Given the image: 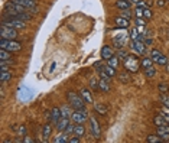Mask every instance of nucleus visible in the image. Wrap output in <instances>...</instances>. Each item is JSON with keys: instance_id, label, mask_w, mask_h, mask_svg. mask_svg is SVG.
Returning a JSON list of instances; mask_svg holds the SVG:
<instances>
[{"instance_id": "40", "label": "nucleus", "mask_w": 169, "mask_h": 143, "mask_svg": "<svg viewBox=\"0 0 169 143\" xmlns=\"http://www.w3.org/2000/svg\"><path fill=\"white\" fill-rule=\"evenodd\" d=\"M120 16L130 20L131 19V12H130V10H122V12H120Z\"/></svg>"}, {"instance_id": "39", "label": "nucleus", "mask_w": 169, "mask_h": 143, "mask_svg": "<svg viewBox=\"0 0 169 143\" xmlns=\"http://www.w3.org/2000/svg\"><path fill=\"white\" fill-rule=\"evenodd\" d=\"M117 57H119V59H122V61H124L127 57H129V54L124 51V49H119V54H117Z\"/></svg>"}, {"instance_id": "33", "label": "nucleus", "mask_w": 169, "mask_h": 143, "mask_svg": "<svg viewBox=\"0 0 169 143\" xmlns=\"http://www.w3.org/2000/svg\"><path fill=\"white\" fill-rule=\"evenodd\" d=\"M104 71L107 72V74L111 77V78H114V77L117 75V72H116V68L110 67V65H104Z\"/></svg>"}, {"instance_id": "20", "label": "nucleus", "mask_w": 169, "mask_h": 143, "mask_svg": "<svg viewBox=\"0 0 169 143\" xmlns=\"http://www.w3.org/2000/svg\"><path fill=\"white\" fill-rule=\"evenodd\" d=\"M70 139H71L70 134H66L65 132H62V133L59 134V136H56L52 142L54 143H70Z\"/></svg>"}, {"instance_id": "23", "label": "nucleus", "mask_w": 169, "mask_h": 143, "mask_svg": "<svg viewBox=\"0 0 169 143\" xmlns=\"http://www.w3.org/2000/svg\"><path fill=\"white\" fill-rule=\"evenodd\" d=\"M51 132H52V126L49 123H46L45 126H43V129H42V137H43V140H45V142L49 139V136H51Z\"/></svg>"}, {"instance_id": "5", "label": "nucleus", "mask_w": 169, "mask_h": 143, "mask_svg": "<svg viewBox=\"0 0 169 143\" xmlns=\"http://www.w3.org/2000/svg\"><path fill=\"white\" fill-rule=\"evenodd\" d=\"M2 25L5 26H9V28H13V29H23L26 26L23 20H19V19H14V18H3L2 19Z\"/></svg>"}, {"instance_id": "15", "label": "nucleus", "mask_w": 169, "mask_h": 143, "mask_svg": "<svg viewBox=\"0 0 169 143\" xmlns=\"http://www.w3.org/2000/svg\"><path fill=\"white\" fill-rule=\"evenodd\" d=\"M61 119H62V111H61V109H58V107H54V109L51 110V121H52L54 124H56Z\"/></svg>"}, {"instance_id": "46", "label": "nucleus", "mask_w": 169, "mask_h": 143, "mask_svg": "<svg viewBox=\"0 0 169 143\" xmlns=\"http://www.w3.org/2000/svg\"><path fill=\"white\" fill-rule=\"evenodd\" d=\"M146 22L145 19H142V18H136V26H145Z\"/></svg>"}, {"instance_id": "51", "label": "nucleus", "mask_w": 169, "mask_h": 143, "mask_svg": "<svg viewBox=\"0 0 169 143\" xmlns=\"http://www.w3.org/2000/svg\"><path fill=\"white\" fill-rule=\"evenodd\" d=\"M23 142H26V143H32V142H35L33 139H30V137H28V136H23Z\"/></svg>"}, {"instance_id": "28", "label": "nucleus", "mask_w": 169, "mask_h": 143, "mask_svg": "<svg viewBox=\"0 0 169 143\" xmlns=\"http://www.w3.org/2000/svg\"><path fill=\"white\" fill-rule=\"evenodd\" d=\"M9 59H12V52L0 48V61H9Z\"/></svg>"}, {"instance_id": "8", "label": "nucleus", "mask_w": 169, "mask_h": 143, "mask_svg": "<svg viewBox=\"0 0 169 143\" xmlns=\"http://www.w3.org/2000/svg\"><path fill=\"white\" fill-rule=\"evenodd\" d=\"M150 58H152V61L158 64V65H166L168 64V58L165 57L163 54L158 51V49H152L150 51Z\"/></svg>"}, {"instance_id": "17", "label": "nucleus", "mask_w": 169, "mask_h": 143, "mask_svg": "<svg viewBox=\"0 0 169 143\" xmlns=\"http://www.w3.org/2000/svg\"><path fill=\"white\" fill-rule=\"evenodd\" d=\"M94 110L101 116H106L108 113V107L104 103H94Z\"/></svg>"}, {"instance_id": "41", "label": "nucleus", "mask_w": 169, "mask_h": 143, "mask_svg": "<svg viewBox=\"0 0 169 143\" xmlns=\"http://www.w3.org/2000/svg\"><path fill=\"white\" fill-rule=\"evenodd\" d=\"M143 18H145V19H150V18H152V10H150L149 7L143 9Z\"/></svg>"}, {"instance_id": "29", "label": "nucleus", "mask_w": 169, "mask_h": 143, "mask_svg": "<svg viewBox=\"0 0 169 143\" xmlns=\"http://www.w3.org/2000/svg\"><path fill=\"white\" fill-rule=\"evenodd\" d=\"M146 140L149 143H162L163 142V139L160 137L159 134H149V136L146 137Z\"/></svg>"}, {"instance_id": "48", "label": "nucleus", "mask_w": 169, "mask_h": 143, "mask_svg": "<svg viewBox=\"0 0 169 143\" xmlns=\"http://www.w3.org/2000/svg\"><path fill=\"white\" fill-rule=\"evenodd\" d=\"M155 3H156V6H158V7H163L165 3H166V0H156Z\"/></svg>"}, {"instance_id": "25", "label": "nucleus", "mask_w": 169, "mask_h": 143, "mask_svg": "<svg viewBox=\"0 0 169 143\" xmlns=\"http://www.w3.org/2000/svg\"><path fill=\"white\" fill-rule=\"evenodd\" d=\"M99 88L104 93H110L111 87H110V82L108 81H104V80H99Z\"/></svg>"}, {"instance_id": "16", "label": "nucleus", "mask_w": 169, "mask_h": 143, "mask_svg": "<svg viewBox=\"0 0 169 143\" xmlns=\"http://www.w3.org/2000/svg\"><path fill=\"white\" fill-rule=\"evenodd\" d=\"M113 55H114V51H113V48L108 46V45H104L103 49H101V58L107 61L108 58H111Z\"/></svg>"}, {"instance_id": "18", "label": "nucleus", "mask_w": 169, "mask_h": 143, "mask_svg": "<svg viewBox=\"0 0 169 143\" xmlns=\"http://www.w3.org/2000/svg\"><path fill=\"white\" fill-rule=\"evenodd\" d=\"M74 134L75 136H80V137H84V134H85L84 123H75L74 124Z\"/></svg>"}, {"instance_id": "1", "label": "nucleus", "mask_w": 169, "mask_h": 143, "mask_svg": "<svg viewBox=\"0 0 169 143\" xmlns=\"http://www.w3.org/2000/svg\"><path fill=\"white\" fill-rule=\"evenodd\" d=\"M142 64L140 61H139V58H137L136 54H129V57L123 61V67H124V70L129 72H131V74H136L139 70H140Z\"/></svg>"}, {"instance_id": "13", "label": "nucleus", "mask_w": 169, "mask_h": 143, "mask_svg": "<svg viewBox=\"0 0 169 143\" xmlns=\"http://www.w3.org/2000/svg\"><path fill=\"white\" fill-rule=\"evenodd\" d=\"M156 134H159L160 137L163 139V142L169 140V126L163 124V126H156Z\"/></svg>"}, {"instance_id": "26", "label": "nucleus", "mask_w": 169, "mask_h": 143, "mask_svg": "<svg viewBox=\"0 0 169 143\" xmlns=\"http://www.w3.org/2000/svg\"><path fill=\"white\" fill-rule=\"evenodd\" d=\"M117 78L120 80V82H123V84H126V82H130V75H129V71H126L124 70V72H120L117 75Z\"/></svg>"}, {"instance_id": "45", "label": "nucleus", "mask_w": 169, "mask_h": 143, "mask_svg": "<svg viewBox=\"0 0 169 143\" xmlns=\"http://www.w3.org/2000/svg\"><path fill=\"white\" fill-rule=\"evenodd\" d=\"M136 7H142V9H146V7H149V5H147L146 2H143V0H140L139 3H136Z\"/></svg>"}, {"instance_id": "7", "label": "nucleus", "mask_w": 169, "mask_h": 143, "mask_svg": "<svg viewBox=\"0 0 169 143\" xmlns=\"http://www.w3.org/2000/svg\"><path fill=\"white\" fill-rule=\"evenodd\" d=\"M33 95H35V90L29 88V87L22 85L20 88H19V100H20V101H29V100H32Z\"/></svg>"}, {"instance_id": "44", "label": "nucleus", "mask_w": 169, "mask_h": 143, "mask_svg": "<svg viewBox=\"0 0 169 143\" xmlns=\"http://www.w3.org/2000/svg\"><path fill=\"white\" fill-rule=\"evenodd\" d=\"M158 88H159V91H160V93H162V94H165V93L168 91V88H169V87L166 85V84H159V87H158Z\"/></svg>"}, {"instance_id": "22", "label": "nucleus", "mask_w": 169, "mask_h": 143, "mask_svg": "<svg viewBox=\"0 0 169 143\" xmlns=\"http://www.w3.org/2000/svg\"><path fill=\"white\" fill-rule=\"evenodd\" d=\"M130 39H131V42H136V41H142V39H143V36H142V34L139 32V29H137V28L131 29Z\"/></svg>"}, {"instance_id": "12", "label": "nucleus", "mask_w": 169, "mask_h": 143, "mask_svg": "<svg viewBox=\"0 0 169 143\" xmlns=\"http://www.w3.org/2000/svg\"><path fill=\"white\" fill-rule=\"evenodd\" d=\"M131 49L136 55H145L146 54V45L143 41H136V42H131Z\"/></svg>"}, {"instance_id": "11", "label": "nucleus", "mask_w": 169, "mask_h": 143, "mask_svg": "<svg viewBox=\"0 0 169 143\" xmlns=\"http://www.w3.org/2000/svg\"><path fill=\"white\" fill-rule=\"evenodd\" d=\"M71 119H72L74 123H84L85 120L88 119V113L85 111V109L75 110L74 113H72V116H71Z\"/></svg>"}, {"instance_id": "27", "label": "nucleus", "mask_w": 169, "mask_h": 143, "mask_svg": "<svg viewBox=\"0 0 169 143\" xmlns=\"http://www.w3.org/2000/svg\"><path fill=\"white\" fill-rule=\"evenodd\" d=\"M153 123L156 124V126H163V124H169L168 121H166V119H165L163 116H162V113L160 114H156L155 119H153Z\"/></svg>"}, {"instance_id": "49", "label": "nucleus", "mask_w": 169, "mask_h": 143, "mask_svg": "<svg viewBox=\"0 0 169 143\" xmlns=\"http://www.w3.org/2000/svg\"><path fill=\"white\" fill-rule=\"evenodd\" d=\"M80 136H75V134H74V137H71L70 139V143H78V142H80Z\"/></svg>"}, {"instance_id": "4", "label": "nucleus", "mask_w": 169, "mask_h": 143, "mask_svg": "<svg viewBox=\"0 0 169 143\" xmlns=\"http://www.w3.org/2000/svg\"><path fill=\"white\" fill-rule=\"evenodd\" d=\"M19 36L18 29L9 28V26H5V25H0V38L3 39H13L16 41Z\"/></svg>"}, {"instance_id": "9", "label": "nucleus", "mask_w": 169, "mask_h": 143, "mask_svg": "<svg viewBox=\"0 0 169 143\" xmlns=\"http://www.w3.org/2000/svg\"><path fill=\"white\" fill-rule=\"evenodd\" d=\"M88 120H90V126H91V134H93V137L100 139V137H101V129H100L99 120L95 119L94 116L88 117Z\"/></svg>"}, {"instance_id": "2", "label": "nucleus", "mask_w": 169, "mask_h": 143, "mask_svg": "<svg viewBox=\"0 0 169 143\" xmlns=\"http://www.w3.org/2000/svg\"><path fill=\"white\" fill-rule=\"evenodd\" d=\"M66 98H68V103L74 110H82L85 105V100L82 98L81 94H77L75 91H68L66 93Z\"/></svg>"}, {"instance_id": "43", "label": "nucleus", "mask_w": 169, "mask_h": 143, "mask_svg": "<svg viewBox=\"0 0 169 143\" xmlns=\"http://www.w3.org/2000/svg\"><path fill=\"white\" fill-rule=\"evenodd\" d=\"M135 14H136V18H143V9L142 7H136L135 9Z\"/></svg>"}, {"instance_id": "52", "label": "nucleus", "mask_w": 169, "mask_h": 143, "mask_svg": "<svg viewBox=\"0 0 169 143\" xmlns=\"http://www.w3.org/2000/svg\"><path fill=\"white\" fill-rule=\"evenodd\" d=\"M131 3H139V2H140V0H130Z\"/></svg>"}, {"instance_id": "35", "label": "nucleus", "mask_w": 169, "mask_h": 143, "mask_svg": "<svg viewBox=\"0 0 169 143\" xmlns=\"http://www.w3.org/2000/svg\"><path fill=\"white\" fill-rule=\"evenodd\" d=\"M156 74V70L153 68V65H150V67H147V68H145V75L146 77H153Z\"/></svg>"}, {"instance_id": "36", "label": "nucleus", "mask_w": 169, "mask_h": 143, "mask_svg": "<svg viewBox=\"0 0 169 143\" xmlns=\"http://www.w3.org/2000/svg\"><path fill=\"white\" fill-rule=\"evenodd\" d=\"M152 62H153V61H152V58H150V57H145L143 59H142L140 64H142V67H143V68H147V67L152 65Z\"/></svg>"}, {"instance_id": "10", "label": "nucleus", "mask_w": 169, "mask_h": 143, "mask_svg": "<svg viewBox=\"0 0 169 143\" xmlns=\"http://www.w3.org/2000/svg\"><path fill=\"white\" fill-rule=\"evenodd\" d=\"M14 3H18V5L23 6L25 9L30 12V13H38V7H36V2H33V0H12Z\"/></svg>"}, {"instance_id": "37", "label": "nucleus", "mask_w": 169, "mask_h": 143, "mask_svg": "<svg viewBox=\"0 0 169 143\" xmlns=\"http://www.w3.org/2000/svg\"><path fill=\"white\" fill-rule=\"evenodd\" d=\"M99 75H100V80H104V81L111 82V77L108 75V74H107L106 71H104V70H103V71H100V72H99Z\"/></svg>"}, {"instance_id": "21", "label": "nucleus", "mask_w": 169, "mask_h": 143, "mask_svg": "<svg viewBox=\"0 0 169 143\" xmlns=\"http://www.w3.org/2000/svg\"><path fill=\"white\" fill-rule=\"evenodd\" d=\"M130 0H117L116 2V7H119L120 10H129L130 9Z\"/></svg>"}, {"instance_id": "32", "label": "nucleus", "mask_w": 169, "mask_h": 143, "mask_svg": "<svg viewBox=\"0 0 169 143\" xmlns=\"http://www.w3.org/2000/svg\"><path fill=\"white\" fill-rule=\"evenodd\" d=\"M72 107H68V105H62L61 107V111H62V117H71L72 116V111H71Z\"/></svg>"}, {"instance_id": "24", "label": "nucleus", "mask_w": 169, "mask_h": 143, "mask_svg": "<svg viewBox=\"0 0 169 143\" xmlns=\"http://www.w3.org/2000/svg\"><path fill=\"white\" fill-rule=\"evenodd\" d=\"M80 94L82 95V98L85 100V103H93V95H91V93H90V90H87V88H82V90L80 91Z\"/></svg>"}, {"instance_id": "38", "label": "nucleus", "mask_w": 169, "mask_h": 143, "mask_svg": "<svg viewBox=\"0 0 169 143\" xmlns=\"http://www.w3.org/2000/svg\"><path fill=\"white\" fill-rule=\"evenodd\" d=\"M160 103H162L165 107H168V109H169V95H166V94L160 95Z\"/></svg>"}, {"instance_id": "53", "label": "nucleus", "mask_w": 169, "mask_h": 143, "mask_svg": "<svg viewBox=\"0 0 169 143\" xmlns=\"http://www.w3.org/2000/svg\"><path fill=\"white\" fill-rule=\"evenodd\" d=\"M33 2H36V0H33Z\"/></svg>"}, {"instance_id": "50", "label": "nucleus", "mask_w": 169, "mask_h": 143, "mask_svg": "<svg viewBox=\"0 0 169 143\" xmlns=\"http://www.w3.org/2000/svg\"><path fill=\"white\" fill-rule=\"evenodd\" d=\"M162 116H163L165 119H166V121L169 123V111H166V110H165V111H162Z\"/></svg>"}, {"instance_id": "19", "label": "nucleus", "mask_w": 169, "mask_h": 143, "mask_svg": "<svg viewBox=\"0 0 169 143\" xmlns=\"http://www.w3.org/2000/svg\"><path fill=\"white\" fill-rule=\"evenodd\" d=\"M70 124H71L70 123V117H62V119L56 123V129L59 130V132H64V130H65Z\"/></svg>"}, {"instance_id": "42", "label": "nucleus", "mask_w": 169, "mask_h": 143, "mask_svg": "<svg viewBox=\"0 0 169 143\" xmlns=\"http://www.w3.org/2000/svg\"><path fill=\"white\" fill-rule=\"evenodd\" d=\"M16 130H18V134L26 136V127L25 126H19V127H16Z\"/></svg>"}, {"instance_id": "31", "label": "nucleus", "mask_w": 169, "mask_h": 143, "mask_svg": "<svg viewBox=\"0 0 169 143\" xmlns=\"http://www.w3.org/2000/svg\"><path fill=\"white\" fill-rule=\"evenodd\" d=\"M10 80H12V72L10 71H2V74H0V81L9 82Z\"/></svg>"}, {"instance_id": "3", "label": "nucleus", "mask_w": 169, "mask_h": 143, "mask_svg": "<svg viewBox=\"0 0 169 143\" xmlns=\"http://www.w3.org/2000/svg\"><path fill=\"white\" fill-rule=\"evenodd\" d=\"M0 48L6 49V51H10V52H18V51L22 49V43L18 42V41H13V39L0 38Z\"/></svg>"}, {"instance_id": "30", "label": "nucleus", "mask_w": 169, "mask_h": 143, "mask_svg": "<svg viewBox=\"0 0 169 143\" xmlns=\"http://www.w3.org/2000/svg\"><path fill=\"white\" fill-rule=\"evenodd\" d=\"M119 64H120V59H119V57H116V55H113L111 58L107 59V65H110V67H113V68H117Z\"/></svg>"}, {"instance_id": "14", "label": "nucleus", "mask_w": 169, "mask_h": 143, "mask_svg": "<svg viewBox=\"0 0 169 143\" xmlns=\"http://www.w3.org/2000/svg\"><path fill=\"white\" fill-rule=\"evenodd\" d=\"M114 25H116V28H119V29H127L129 25H130V20L126 19V18H122V16H117V18L114 19Z\"/></svg>"}, {"instance_id": "6", "label": "nucleus", "mask_w": 169, "mask_h": 143, "mask_svg": "<svg viewBox=\"0 0 169 143\" xmlns=\"http://www.w3.org/2000/svg\"><path fill=\"white\" fill-rule=\"evenodd\" d=\"M129 38H130V34H127V32L126 34H119L113 38V45H114V48H117V49H123V48L126 46Z\"/></svg>"}, {"instance_id": "34", "label": "nucleus", "mask_w": 169, "mask_h": 143, "mask_svg": "<svg viewBox=\"0 0 169 143\" xmlns=\"http://www.w3.org/2000/svg\"><path fill=\"white\" fill-rule=\"evenodd\" d=\"M90 87H91V90L93 91H99V80L97 78H91L90 80Z\"/></svg>"}, {"instance_id": "47", "label": "nucleus", "mask_w": 169, "mask_h": 143, "mask_svg": "<svg viewBox=\"0 0 169 143\" xmlns=\"http://www.w3.org/2000/svg\"><path fill=\"white\" fill-rule=\"evenodd\" d=\"M66 134H71V133H74V124H70L68 127H66L65 130H64Z\"/></svg>"}]
</instances>
